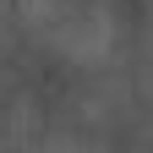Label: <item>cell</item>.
I'll list each match as a JSON object with an SVG mask.
<instances>
[{"label": "cell", "mask_w": 153, "mask_h": 153, "mask_svg": "<svg viewBox=\"0 0 153 153\" xmlns=\"http://www.w3.org/2000/svg\"><path fill=\"white\" fill-rule=\"evenodd\" d=\"M16 22L33 44L71 66H104L120 49L115 0H16Z\"/></svg>", "instance_id": "1"}, {"label": "cell", "mask_w": 153, "mask_h": 153, "mask_svg": "<svg viewBox=\"0 0 153 153\" xmlns=\"http://www.w3.org/2000/svg\"><path fill=\"white\" fill-rule=\"evenodd\" d=\"M38 153H104V142L82 137V131H49V137L38 142Z\"/></svg>", "instance_id": "2"}, {"label": "cell", "mask_w": 153, "mask_h": 153, "mask_svg": "<svg viewBox=\"0 0 153 153\" xmlns=\"http://www.w3.org/2000/svg\"><path fill=\"white\" fill-rule=\"evenodd\" d=\"M0 88H6V71H0Z\"/></svg>", "instance_id": "3"}]
</instances>
